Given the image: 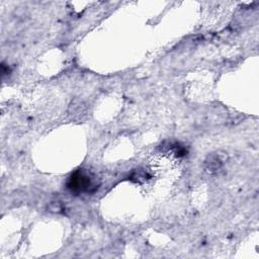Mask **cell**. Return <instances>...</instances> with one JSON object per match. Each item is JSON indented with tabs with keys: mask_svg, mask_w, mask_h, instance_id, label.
Returning <instances> with one entry per match:
<instances>
[{
	"mask_svg": "<svg viewBox=\"0 0 259 259\" xmlns=\"http://www.w3.org/2000/svg\"><path fill=\"white\" fill-rule=\"evenodd\" d=\"M67 187L74 193H92L97 190L98 184L90 173L83 170H77L69 177Z\"/></svg>",
	"mask_w": 259,
	"mask_h": 259,
	"instance_id": "cell-1",
	"label": "cell"
},
{
	"mask_svg": "<svg viewBox=\"0 0 259 259\" xmlns=\"http://www.w3.org/2000/svg\"><path fill=\"white\" fill-rule=\"evenodd\" d=\"M226 161V158L223 157L222 154L220 153H213L207 157L205 160V168L208 172L212 173L221 169V167L224 165Z\"/></svg>",
	"mask_w": 259,
	"mask_h": 259,
	"instance_id": "cell-2",
	"label": "cell"
}]
</instances>
